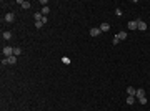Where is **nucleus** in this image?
<instances>
[{
  "mask_svg": "<svg viewBox=\"0 0 150 111\" xmlns=\"http://www.w3.org/2000/svg\"><path fill=\"white\" fill-rule=\"evenodd\" d=\"M127 93H128V96H135V93H137V90H135L133 86H128V88H127Z\"/></svg>",
  "mask_w": 150,
  "mask_h": 111,
  "instance_id": "8",
  "label": "nucleus"
},
{
  "mask_svg": "<svg viewBox=\"0 0 150 111\" xmlns=\"http://www.w3.org/2000/svg\"><path fill=\"white\" fill-rule=\"evenodd\" d=\"M9 63H10V65H15V63H17V56H15V55L9 56Z\"/></svg>",
  "mask_w": 150,
  "mask_h": 111,
  "instance_id": "13",
  "label": "nucleus"
},
{
  "mask_svg": "<svg viewBox=\"0 0 150 111\" xmlns=\"http://www.w3.org/2000/svg\"><path fill=\"white\" fill-rule=\"evenodd\" d=\"M5 65H9V58H2V66H5Z\"/></svg>",
  "mask_w": 150,
  "mask_h": 111,
  "instance_id": "17",
  "label": "nucleus"
},
{
  "mask_svg": "<svg viewBox=\"0 0 150 111\" xmlns=\"http://www.w3.org/2000/svg\"><path fill=\"white\" fill-rule=\"evenodd\" d=\"M100 30H102V32H107V30H110V25H108V23H102V25H100Z\"/></svg>",
  "mask_w": 150,
  "mask_h": 111,
  "instance_id": "12",
  "label": "nucleus"
},
{
  "mask_svg": "<svg viewBox=\"0 0 150 111\" xmlns=\"http://www.w3.org/2000/svg\"><path fill=\"white\" fill-rule=\"evenodd\" d=\"M138 101H140V103H142V104H147V98H145V96H143V98H140V99H138Z\"/></svg>",
  "mask_w": 150,
  "mask_h": 111,
  "instance_id": "20",
  "label": "nucleus"
},
{
  "mask_svg": "<svg viewBox=\"0 0 150 111\" xmlns=\"http://www.w3.org/2000/svg\"><path fill=\"white\" fill-rule=\"evenodd\" d=\"M133 101H135V96H128L127 98V104H133Z\"/></svg>",
  "mask_w": 150,
  "mask_h": 111,
  "instance_id": "16",
  "label": "nucleus"
},
{
  "mask_svg": "<svg viewBox=\"0 0 150 111\" xmlns=\"http://www.w3.org/2000/svg\"><path fill=\"white\" fill-rule=\"evenodd\" d=\"M100 33H102L100 28H90V35H92V37H98Z\"/></svg>",
  "mask_w": 150,
  "mask_h": 111,
  "instance_id": "6",
  "label": "nucleus"
},
{
  "mask_svg": "<svg viewBox=\"0 0 150 111\" xmlns=\"http://www.w3.org/2000/svg\"><path fill=\"white\" fill-rule=\"evenodd\" d=\"M48 12H50V9H48V7H42V12H40V13H42V15L45 17V15H47Z\"/></svg>",
  "mask_w": 150,
  "mask_h": 111,
  "instance_id": "15",
  "label": "nucleus"
},
{
  "mask_svg": "<svg viewBox=\"0 0 150 111\" xmlns=\"http://www.w3.org/2000/svg\"><path fill=\"white\" fill-rule=\"evenodd\" d=\"M14 55H15V56H20V55H22V48H19V47L14 48Z\"/></svg>",
  "mask_w": 150,
  "mask_h": 111,
  "instance_id": "14",
  "label": "nucleus"
},
{
  "mask_svg": "<svg viewBox=\"0 0 150 111\" xmlns=\"http://www.w3.org/2000/svg\"><path fill=\"white\" fill-rule=\"evenodd\" d=\"M33 18H35V22H42V18H43V15H42L40 12H37V13H33Z\"/></svg>",
  "mask_w": 150,
  "mask_h": 111,
  "instance_id": "10",
  "label": "nucleus"
},
{
  "mask_svg": "<svg viewBox=\"0 0 150 111\" xmlns=\"http://www.w3.org/2000/svg\"><path fill=\"white\" fill-rule=\"evenodd\" d=\"M14 18H15V15L10 12V13H7L5 15V22H14Z\"/></svg>",
  "mask_w": 150,
  "mask_h": 111,
  "instance_id": "9",
  "label": "nucleus"
},
{
  "mask_svg": "<svg viewBox=\"0 0 150 111\" xmlns=\"http://www.w3.org/2000/svg\"><path fill=\"white\" fill-rule=\"evenodd\" d=\"M143 96H145V90L138 88V90H137V93H135V98H138V99H140V98H143Z\"/></svg>",
  "mask_w": 150,
  "mask_h": 111,
  "instance_id": "7",
  "label": "nucleus"
},
{
  "mask_svg": "<svg viewBox=\"0 0 150 111\" xmlns=\"http://www.w3.org/2000/svg\"><path fill=\"white\" fill-rule=\"evenodd\" d=\"M115 38H117L118 42H120V40H125V38H127V32H118V33L115 35Z\"/></svg>",
  "mask_w": 150,
  "mask_h": 111,
  "instance_id": "5",
  "label": "nucleus"
},
{
  "mask_svg": "<svg viewBox=\"0 0 150 111\" xmlns=\"http://www.w3.org/2000/svg\"><path fill=\"white\" fill-rule=\"evenodd\" d=\"M137 23H138V18H137V20H132V22H128V23H127L128 30H137Z\"/></svg>",
  "mask_w": 150,
  "mask_h": 111,
  "instance_id": "3",
  "label": "nucleus"
},
{
  "mask_svg": "<svg viewBox=\"0 0 150 111\" xmlns=\"http://www.w3.org/2000/svg\"><path fill=\"white\" fill-rule=\"evenodd\" d=\"M2 38H4V40H10V38H12V33H10V32H4V33H2Z\"/></svg>",
  "mask_w": 150,
  "mask_h": 111,
  "instance_id": "11",
  "label": "nucleus"
},
{
  "mask_svg": "<svg viewBox=\"0 0 150 111\" xmlns=\"http://www.w3.org/2000/svg\"><path fill=\"white\" fill-rule=\"evenodd\" d=\"M17 4L22 5V9H30V7H32L30 2H25V0H17Z\"/></svg>",
  "mask_w": 150,
  "mask_h": 111,
  "instance_id": "4",
  "label": "nucleus"
},
{
  "mask_svg": "<svg viewBox=\"0 0 150 111\" xmlns=\"http://www.w3.org/2000/svg\"><path fill=\"white\" fill-rule=\"evenodd\" d=\"M62 61H63L65 65H68V63H70V58H67V56H63V58H62Z\"/></svg>",
  "mask_w": 150,
  "mask_h": 111,
  "instance_id": "18",
  "label": "nucleus"
},
{
  "mask_svg": "<svg viewBox=\"0 0 150 111\" xmlns=\"http://www.w3.org/2000/svg\"><path fill=\"white\" fill-rule=\"evenodd\" d=\"M137 30H140V32H145L147 30V23L143 20H140V18H138V23H137Z\"/></svg>",
  "mask_w": 150,
  "mask_h": 111,
  "instance_id": "2",
  "label": "nucleus"
},
{
  "mask_svg": "<svg viewBox=\"0 0 150 111\" xmlns=\"http://www.w3.org/2000/svg\"><path fill=\"white\" fill-rule=\"evenodd\" d=\"M2 55H4L5 58L12 56V55H14V48H12V47H4V50H2Z\"/></svg>",
  "mask_w": 150,
  "mask_h": 111,
  "instance_id": "1",
  "label": "nucleus"
},
{
  "mask_svg": "<svg viewBox=\"0 0 150 111\" xmlns=\"http://www.w3.org/2000/svg\"><path fill=\"white\" fill-rule=\"evenodd\" d=\"M35 27H37V28H42L43 23H42V22H35Z\"/></svg>",
  "mask_w": 150,
  "mask_h": 111,
  "instance_id": "19",
  "label": "nucleus"
}]
</instances>
